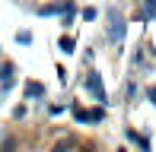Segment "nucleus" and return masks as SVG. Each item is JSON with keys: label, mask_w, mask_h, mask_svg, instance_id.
I'll list each match as a JSON object with an SVG mask.
<instances>
[{"label": "nucleus", "mask_w": 156, "mask_h": 152, "mask_svg": "<svg viewBox=\"0 0 156 152\" xmlns=\"http://www.w3.org/2000/svg\"><path fill=\"white\" fill-rule=\"evenodd\" d=\"M108 16H112V29H108V38H112V41H121V38H124V22H121V13H118V10H112Z\"/></svg>", "instance_id": "nucleus-1"}, {"label": "nucleus", "mask_w": 156, "mask_h": 152, "mask_svg": "<svg viewBox=\"0 0 156 152\" xmlns=\"http://www.w3.org/2000/svg\"><path fill=\"white\" fill-rule=\"evenodd\" d=\"M26 92H29V95H41L45 89H41V82H29V86H26Z\"/></svg>", "instance_id": "nucleus-3"}, {"label": "nucleus", "mask_w": 156, "mask_h": 152, "mask_svg": "<svg viewBox=\"0 0 156 152\" xmlns=\"http://www.w3.org/2000/svg\"><path fill=\"white\" fill-rule=\"evenodd\" d=\"M147 95H150V101L156 105V86H150V89H147Z\"/></svg>", "instance_id": "nucleus-5"}, {"label": "nucleus", "mask_w": 156, "mask_h": 152, "mask_svg": "<svg viewBox=\"0 0 156 152\" xmlns=\"http://www.w3.org/2000/svg\"><path fill=\"white\" fill-rule=\"evenodd\" d=\"M147 13H150V16L156 13V3H153V0H147Z\"/></svg>", "instance_id": "nucleus-6"}, {"label": "nucleus", "mask_w": 156, "mask_h": 152, "mask_svg": "<svg viewBox=\"0 0 156 152\" xmlns=\"http://www.w3.org/2000/svg\"><path fill=\"white\" fill-rule=\"evenodd\" d=\"M61 48H64V51H73V38L64 35V38H61Z\"/></svg>", "instance_id": "nucleus-4"}, {"label": "nucleus", "mask_w": 156, "mask_h": 152, "mask_svg": "<svg viewBox=\"0 0 156 152\" xmlns=\"http://www.w3.org/2000/svg\"><path fill=\"white\" fill-rule=\"evenodd\" d=\"M86 89L96 95L99 101H105V89H102V79H99V73H89V76H86Z\"/></svg>", "instance_id": "nucleus-2"}]
</instances>
